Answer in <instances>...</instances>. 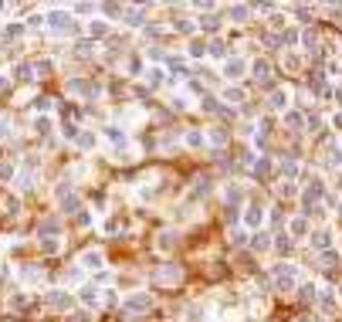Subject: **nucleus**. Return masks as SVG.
Here are the masks:
<instances>
[{
  "label": "nucleus",
  "instance_id": "nucleus-29",
  "mask_svg": "<svg viewBox=\"0 0 342 322\" xmlns=\"http://www.w3.org/2000/svg\"><path fill=\"white\" fill-rule=\"evenodd\" d=\"M10 305H14V309H24V305H27V299H24V295H14V299H10Z\"/></svg>",
  "mask_w": 342,
  "mask_h": 322
},
{
  "label": "nucleus",
  "instance_id": "nucleus-8",
  "mask_svg": "<svg viewBox=\"0 0 342 322\" xmlns=\"http://www.w3.org/2000/svg\"><path fill=\"white\" fill-rule=\"evenodd\" d=\"M78 299H81V302L88 305V309H95V305H98V295H95V288H81V295H78Z\"/></svg>",
  "mask_w": 342,
  "mask_h": 322
},
{
  "label": "nucleus",
  "instance_id": "nucleus-1",
  "mask_svg": "<svg viewBox=\"0 0 342 322\" xmlns=\"http://www.w3.org/2000/svg\"><path fill=\"white\" fill-rule=\"evenodd\" d=\"M48 24H51L55 34H75V31H78V24L71 20L68 10H51V14H48Z\"/></svg>",
  "mask_w": 342,
  "mask_h": 322
},
{
  "label": "nucleus",
  "instance_id": "nucleus-27",
  "mask_svg": "<svg viewBox=\"0 0 342 322\" xmlns=\"http://www.w3.org/2000/svg\"><path fill=\"white\" fill-rule=\"evenodd\" d=\"M291 231H295V234H305L308 224H305V221H291Z\"/></svg>",
  "mask_w": 342,
  "mask_h": 322
},
{
  "label": "nucleus",
  "instance_id": "nucleus-18",
  "mask_svg": "<svg viewBox=\"0 0 342 322\" xmlns=\"http://www.w3.org/2000/svg\"><path fill=\"white\" fill-rule=\"evenodd\" d=\"M102 10H105V17H119V14H122V7H119V3H105Z\"/></svg>",
  "mask_w": 342,
  "mask_h": 322
},
{
  "label": "nucleus",
  "instance_id": "nucleus-21",
  "mask_svg": "<svg viewBox=\"0 0 342 322\" xmlns=\"http://www.w3.org/2000/svg\"><path fill=\"white\" fill-rule=\"evenodd\" d=\"M20 34H24V24H10L7 27V38H20Z\"/></svg>",
  "mask_w": 342,
  "mask_h": 322
},
{
  "label": "nucleus",
  "instance_id": "nucleus-5",
  "mask_svg": "<svg viewBox=\"0 0 342 322\" xmlns=\"http://www.w3.org/2000/svg\"><path fill=\"white\" fill-rule=\"evenodd\" d=\"M58 204H61V210H65V214H81V200H78L75 193H68V197H61V200H58Z\"/></svg>",
  "mask_w": 342,
  "mask_h": 322
},
{
  "label": "nucleus",
  "instance_id": "nucleus-16",
  "mask_svg": "<svg viewBox=\"0 0 342 322\" xmlns=\"http://www.w3.org/2000/svg\"><path fill=\"white\" fill-rule=\"evenodd\" d=\"M51 68H55V61H48V58H44V61H38V65H34V75H48Z\"/></svg>",
  "mask_w": 342,
  "mask_h": 322
},
{
  "label": "nucleus",
  "instance_id": "nucleus-4",
  "mask_svg": "<svg viewBox=\"0 0 342 322\" xmlns=\"http://www.w3.org/2000/svg\"><path fill=\"white\" fill-rule=\"evenodd\" d=\"M48 305L58 309V312H65V309H71V295L68 292H48Z\"/></svg>",
  "mask_w": 342,
  "mask_h": 322
},
{
  "label": "nucleus",
  "instance_id": "nucleus-6",
  "mask_svg": "<svg viewBox=\"0 0 342 322\" xmlns=\"http://www.w3.org/2000/svg\"><path fill=\"white\" fill-rule=\"evenodd\" d=\"M58 231H61L58 217H44V221H41V228H38V234H44V238H48V234H55V238H58Z\"/></svg>",
  "mask_w": 342,
  "mask_h": 322
},
{
  "label": "nucleus",
  "instance_id": "nucleus-11",
  "mask_svg": "<svg viewBox=\"0 0 342 322\" xmlns=\"http://www.w3.org/2000/svg\"><path fill=\"white\" fill-rule=\"evenodd\" d=\"M34 133L48 136V133H51V119H44V115H41V119H34Z\"/></svg>",
  "mask_w": 342,
  "mask_h": 322
},
{
  "label": "nucleus",
  "instance_id": "nucleus-13",
  "mask_svg": "<svg viewBox=\"0 0 342 322\" xmlns=\"http://www.w3.org/2000/svg\"><path fill=\"white\" fill-rule=\"evenodd\" d=\"M332 244V234H329V231H319V234H315V247H329Z\"/></svg>",
  "mask_w": 342,
  "mask_h": 322
},
{
  "label": "nucleus",
  "instance_id": "nucleus-15",
  "mask_svg": "<svg viewBox=\"0 0 342 322\" xmlns=\"http://www.w3.org/2000/svg\"><path fill=\"white\" fill-rule=\"evenodd\" d=\"M78 146H81V150H92V146H95V136H92V133H81V136H78Z\"/></svg>",
  "mask_w": 342,
  "mask_h": 322
},
{
  "label": "nucleus",
  "instance_id": "nucleus-12",
  "mask_svg": "<svg viewBox=\"0 0 342 322\" xmlns=\"http://www.w3.org/2000/svg\"><path fill=\"white\" fill-rule=\"evenodd\" d=\"M31 183H34V173H31V170H24V173L17 176V190H27Z\"/></svg>",
  "mask_w": 342,
  "mask_h": 322
},
{
  "label": "nucleus",
  "instance_id": "nucleus-31",
  "mask_svg": "<svg viewBox=\"0 0 342 322\" xmlns=\"http://www.w3.org/2000/svg\"><path fill=\"white\" fill-rule=\"evenodd\" d=\"M51 109V98H38V112H48Z\"/></svg>",
  "mask_w": 342,
  "mask_h": 322
},
{
  "label": "nucleus",
  "instance_id": "nucleus-7",
  "mask_svg": "<svg viewBox=\"0 0 342 322\" xmlns=\"http://www.w3.org/2000/svg\"><path fill=\"white\" fill-rule=\"evenodd\" d=\"M14 75H17L20 81H31V78H34V65H31V61H27V65H17Z\"/></svg>",
  "mask_w": 342,
  "mask_h": 322
},
{
  "label": "nucleus",
  "instance_id": "nucleus-19",
  "mask_svg": "<svg viewBox=\"0 0 342 322\" xmlns=\"http://www.w3.org/2000/svg\"><path fill=\"white\" fill-rule=\"evenodd\" d=\"M241 72H244V65H241V61H230V65H227V75L230 78H237Z\"/></svg>",
  "mask_w": 342,
  "mask_h": 322
},
{
  "label": "nucleus",
  "instance_id": "nucleus-28",
  "mask_svg": "<svg viewBox=\"0 0 342 322\" xmlns=\"http://www.w3.org/2000/svg\"><path fill=\"white\" fill-rule=\"evenodd\" d=\"M254 75H258V78L268 75V65H265V61H258V65H254Z\"/></svg>",
  "mask_w": 342,
  "mask_h": 322
},
{
  "label": "nucleus",
  "instance_id": "nucleus-20",
  "mask_svg": "<svg viewBox=\"0 0 342 322\" xmlns=\"http://www.w3.org/2000/svg\"><path fill=\"white\" fill-rule=\"evenodd\" d=\"M105 139H109V143H122V139H126V136L119 133V129H105Z\"/></svg>",
  "mask_w": 342,
  "mask_h": 322
},
{
  "label": "nucleus",
  "instance_id": "nucleus-14",
  "mask_svg": "<svg viewBox=\"0 0 342 322\" xmlns=\"http://www.w3.org/2000/svg\"><path fill=\"white\" fill-rule=\"evenodd\" d=\"M41 247L51 254V251H61V241H58V238H44V241H41Z\"/></svg>",
  "mask_w": 342,
  "mask_h": 322
},
{
  "label": "nucleus",
  "instance_id": "nucleus-2",
  "mask_svg": "<svg viewBox=\"0 0 342 322\" xmlns=\"http://www.w3.org/2000/svg\"><path fill=\"white\" fill-rule=\"evenodd\" d=\"M149 295H129V299H126V312H139V316H142V312H149Z\"/></svg>",
  "mask_w": 342,
  "mask_h": 322
},
{
  "label": "nucleus",
  "instance_id": "nucleus-25",
  "mask_svg": "<svg viewBox=\"0 0 342 322\" xmlns=\"http://www.w3.org/2000/svg\"><path fill=\"white\" fill-rule=\"evenodd\" d=\"M210 55H213V58H224V44H220V41H213V44H210Z\"/></svg>",
  "mask_w": 342,
  "mask_h": 322
},
{
  "label": "nucleus",
  "instance_id": "nucleus-3",
  "mask_svg": "<svg viewBox=\"0 0 342 322\" xmlns=\"http://www.w3.org/2000/svg\"><path fill=\"white\" fill-rule=\"evenodd\" d=\"M78 265L88 268V271H98V268H102V251H95V247H92V251H85V254L78 258Z\"/></svg>",
  "mask_w": 342,
  "mask_h": 322
},
{
  "label": "nucleus",
  "instance_id": "nucleus-30",
  "mask_svg": "<svg viewBox=\"0 0 342 322\" xmlns=\"http://www.w3.org/2000/svg\"><path fill=\"white\" fill-rule=\"evenodd\" d=\"M285 98H288L285 92H274V102H271V105H278V109H281V105H285Z\"/></svg>",
  "mask_w": 342,
  "mask_h": 322
},
{
  "label": "nucleus",
  "instance_id": "nucleus-32",
  "mask_svg": "<svg viewBox=\"0 0 342 322\" xmlns=\"http://www.w3.org/2000/svg\"><path fill=\"white\" fill-rule=\"evenodd\" d=\"M7 136V119H0V139Z\"/></svg>",
  "mask_w": 342,
  "mask_h": 322
},
{
  "label": "nucleus",
  "instance_id": "nucleus-10",
  "mask_svg": "<svg viewBox=\"0 0 342 322\" xmlns=\"http://www.w3.org/2000/svg\"><path fill=\"white\" fill-rule=\"evenodd\" d=\"M92 48H95L92 41H78V44H75V55L78 58H88V55H92Z\"/></svg>",
  "mask_w": 342,
  "mask_h": 322
},
{
  "label": "nucleus",
  "instance_id": "nucleus-22",
  "mask_svg": "<svg viewBox=\"0 0 342 322\" xmlns=\"http://www.w3.org/2000/svg\"><path fill=\"white\" fill-rule=\"evenodd\" d=\"M230 17H234V20H244L247 17V7H230Z\"/></svg>",
  "mask_w": 342,
  "mask_h": 322
},
{
  "label": "nucleus",
  "instance_id": "nucleus-23",
  "mask_svg": "<svg viewBox=\"0 0 342 322\" xmlns=\"http://www.w3.org/2000/svg\"><path fill=\"white\" fill-rule=\"evenodd\" d=\"M20 275H24V282H34L38 278V268H20Z\"/></svg>",
  "mask_w": 342,
  "mask_h": 322
},
{
  "label": "nucleus",
  "instance_id": "nucleus-9",
  "mask_svg": "<svg viewBox=\"0 0 342 322\" xmlns=\"http://www.w3.org/2000/svg\"><path fill=\"white\" fill-rule=\"evenodd\" d=\"M88 31H92V38H102V34H109V24H105V20H92Z\"/></svg>",
  "mask_w": 342,
  "mask_h": 322
},
{
  "label": "nucleus",
  "instance_id": "nucleus-24",
  "mask_svg": "<svg viewBox=\"0 0 342 322\" xmlns=\"http://www.w3.org/2000/svg\"><path fill=\"white\" fill-rule=\"evenodd\" d=\"M126 20H129V24H142V10H129Z\"/></svg>",
  "mask_w": 342,
  "mask_h": 322
},
{
  "label": "nucleus",
  "instance_id": "nucleus-26",
  "mask_svg": "<svg viewBox=\"0 0 342 322\" xmlns=\"http://www.w3.org/2000/svg\"><path fill=\"white\" fill-rule=\"evenodd\" d=\"M247 224H261V210H247Z\"/></svg>",
  "mask_w": 342,
  "mask_h": 322
},
{
  "label": "nucleus",
  "instance_id": "nucleus-17",
  "mask_svg": "<svg viewBox=\"0 0 342 322\" xmlns=\"http://www.w3.org/2000/svg\"><path fill=\"white\" fill-rule=\"evenodd\" d=\"M0 180H3V183L14 180V166H10V163H0Z\"/></svg>",
  "mask_w": 342,
  "mask_h": 322
}]
</instances>
